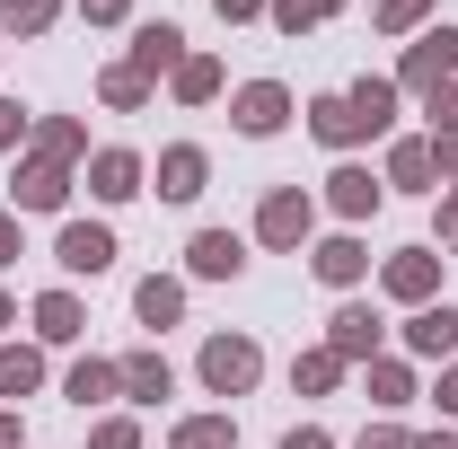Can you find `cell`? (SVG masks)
Here are the masks:
<instances>
[{"label": "cell", "mask_w": 458, "mask_h": 449, "mask_svg": "<svg viewBox=\"0 0 458 449\" xmlns=\"http://www.w3.org/2000/svg\"><path fill=\"white\" fill-rule=\"evenodd\" d=\"M344 106L361 114V132H388V123H397V80H352Z\"/></svg>", "instance_id": "16"}, {"label": "cell", "mask_w": 458, "mask_h": 449, "mask_svg": "<svg viewBox=\"0 0 458 449\" xmlns=\"http://www.w3.org/2000/svg\"><path fill=\"white\" fill-rule=\"evenodd\" d=\"M203 176H212V159H203L194 141L159 150V194H168V203H194V194H203Z\"/></svg>", "instance_id": "12"}, {"label": "cell", "mask_w": 458, "mask_h": 449, "mask_svg": "<svg viewBox=\"0 0 458 449\" xmlns=\"http://www.w3.org/2000/svg\"><path fill=\"white\" fill-rule=\"evenodd\" d=\"M291 379H300L309 396H327V388L344 379V352H300V361H291Z\"/></svg>", "instance_id": "26"}, {"label": "cell", "mask_w": 458, "mask_h": 449, "mask_svg": "<svg viewBox=\"0 0 458 449\" xmlns=\"http://www.w3.org/2000/svg\"><path fill=\"white\" fill-rule=\"evenodd\" d=\"M80 326H89V318H80L71 291H45V300H36V335H45V343H71Z\"/></svg>", "instance_id": "20"}, {"label": "cell", "mask_w": 458, "mask_h": 449, "mask_svg": "<svg viewBox=\"0 0 458 449\" xmlns=\"http://www.w3.org/2000/svg\"><path fill=\"white\" fill-rule=\"evenodd\" d=\"M256 370H265V352H256L247 335H212V343H203V388H212V396H247Z\"/></svg>", "instance_id": "2"}, {"label": "cell", "mask_w": 458, "mask_h": 449, "mask_svg": "<svg viewBox=\"0 0 458 449\" xmlns=\"http://www.w3.org/2000/svg\"><path fill=\"white\" fill-rule=\"evenodd\" d=\"M0 449H18V414L9 405H0Z\"/></svg>", "instance_id": "42"}, {"label": "cell", "mask_w": 458, "mask_h": 449, "mask_svg": "<svg viewBox=\"0 0 458 449\" xmlns=\"http://www.w3.org/2000/svg\"><path fill=\"white\" fill-rule=\"evenodd\" d=\"M176 97H185V106H203V97H221V62H212V54L176 62Z\"/></svg>", "instance_id": "24"}, {"label": "cell", "mask_w": 458, "mask_h": 449, "mask_svg": "<svg viewBox=\"0 0 458 449\" xmlns=\"http://www.w3.org/2000/svg\"><path fill=\"white\" fill-rule=\"evenodd\" d=\"M62 0H0V27H18V36H36V27H54Z\"/></svg>", "instance_id": "30"}, {"label": "cell", "mask_w": 458, "mask_h": 449, "mask_svg": "<svg viewBox=\"0 0 458 449\" xmlns=\"http://www.w3.org/2000/svg\"><path fill=\"white\" fill-rule=\"evenodd\" d=\"M423 9H432V0H379V27H388V36H405Z\"/></svg>", "instance_id": "32"}, {"label": "cell", "mask_w": 458, "mask_h": 449, "mask_svg": "<svg viewBox=\"0 0 458 449\" xmlns=\"http://www.w3.org/2000/svg\"><path fill=\"white\" fill-rule=\"evenodd\" d=\"M309 265H318V282H335V291H352V282L370 274V247H361V238H327V247H318Z\"/></svg>", "instance_id": "15"}, {"label": "cell", "mask_w": 458, "mask_h": 449, "mask_svg": "<svg viewBox=\"0 0 458 449\" xmlns=\"http://www.w3.org/2000/svg\"><path fill=\"white\" fill-rule=\"evenodd\" d=\"M432 176H458V132H450V141H432Z\"/></svg>", "instance_id": "37"}, {"label": "cell", "mask_w": 458, "mask_h": 449, "mask_svg": "<svg viewBox=\"0 0 458 449\" xmlns=\"http://www.w3.org/2000/svg\"><path fill=\"white\" fill-rule=\"evenodd\" d=\"M221 18H256V9H274V0H212Z\"/></svg>", "instance_id": "41"}, {"label": "cell", "mask_w": 458, "mask_h": 449, "mask_svg": "<svg viewBox=\"0 0 458 449\" xmlns=\"http://www.w3.org/2000/svg\"><path fill=\"white\" fill-rule=\"evenodd\" d=\"M176 62H185V36H176L168 18L132 36V71H141V80H159V71H176Z\"/></svg>", "instance_id": "14"}, {"label": "cell", "mask_w": 458, "mask_h": 449, "mask_svg": "<svg viewBox=\"0 0 458 449\" xmlns=\"http://www.w3.org/2000/svg\"><path fill=\"white\" fill-rule=\"evenodd\" d=\"M80 150H89L80 123H36V159H80Z\"/></svg>", "instance_id": "28"}, {"label": "cell", "mask_w": 458, "mask_h": 449, "mask_svg": "<svg viewBox=\"0 0 458 449\" xmlns=\"http://www.w3.org/2000/svg\"><path fill=\"white\" fill-rule=\"evenodd\" d=\"M185 265H194L203 282H238V265H247V238H238V229H203V238L185 247Z\"/></svg>", "instance_id": "8"}, {"label": "cell", "mask_w": 458, "mask_h": 449, "mask_svg": "<svg viewBox=\"0 0 458 449\" xmlns=\"http://www.w3.org/2000/svg\"><path fill=\"white\" fill-rule=\"evenodd\" d=\"M361 449H414V441H405V432H388V423H379V432H361Z\"/></svg>", "instance_id": "40"}, {"label": "cell", "mask_w": 458, "mask_h": 449, "mask_svg": "<svg viewBox=\"0 0 458 449\" xmlns=\"http://www.w3.org/2000/svg\"><path fill=\"white\" fill-rule=\"evenodd\" d=\"M9 194H18V212H62V194H71V168H62V159H27Z\"/></svg>", "instance_id": "9"}, {"label": "cell", "mask_w": 458, "mask_h": 449, "mask_svg": "<svg viewBox=\"0 0 458 449\" xmlns=\"http://www.w3.org/2000/svg\"><path fill=\"white\" fill-rule=\"evenodd\" d=\"M441 238H458V194H450V203H441Z\"/></svg>", "instance_id": "44"}, {"label": "cell", "mask_w": 458, "mask_h": 449, "mask_svg": "<svg viewBox=\"0 0 458 449\" xmlns=\"http://www.w3.org/2000/svg\"><path fill=\"white\" fill-rule=\"evenodd\" d=\"M54 265H62V274H106V265H114V229H98V221H62Z\"/></svg>", "instance_id": "3"}, {"label": "cell", "mask_w": 458, "mask_h": 449, "mask_svg": "<svg viewBox=\"0 0 458 449\" xmlns=\"http://www.w3.org/2000/svg\"><path fill=\"white\" fill-rule=\"evenodd\" d=\"M9 318H18V309H9V291H0V326H9Z\"/></svg>", "instance_id": "46"}, {"label": "cell", "mask_w": 458, "mask_h": 449, "mask_svg": "<svg viewBox=\"0 0 458 449\" xmlns=\"http://www.w3.org/2000/svg\"><path fill=\"white\" fill-rule=\"evenodd\" d=\"M309 132H318L327 150H352V141H370V132H361V114L344 106V97H318V106H309Z\"/></svg>", "instance_id": "18"}, {"label": "cell", "mask_w": 458, "mask_h": 449, "mask_svg": "<svg viewBox=\"0 0 458 449\" xmlns=\"http://www.w3.org/2000/svg\"><path fill=\"white\" fill-rule=\"evenodd\" d=\"M309 221H318V212H309V194H300V185H283V194H265L256 238H265V247H300V238H309Z\"/></svg>", "instance_id": "5"}, {"label": "cell", "mask_w": 458, "mask_h": 449, "mask_svg": "<svg viewBox=\"0 0 458 449\" xmlns=\"http://www.w3.org/2000/svg\"><path fill=\"white\" fill-rule=\"evenodd\" d=\"M36 379H45V352L36 343H9L0 352V396H36Z\"/></svg>", "instance_id": "22"}, {"label": "cell", "mask_w": 458, "mask_h": 449, "mask_svg": "<svg viewBox=\"0 0 458 449\" xmlns=\"http://www.w3.org/2000/svg\"><path fill=\"white\" fill-rule=\"evenodd\" d=\"M441 405H450V414H458V370H441Z\"/></svg>", "instance_id": "43"}, {"label": "cell", "mask_w": 458, "mask_h": 449, "mask_svg": "<svg viewBox=\"0 0 458 449\" xmlns=\"http://www.w3.org/2000/svg\"><path fill=\"white\" fill-rule=\"evenodd\" d=\"M327 203H335L344 221H370V212H379V176L370 168H335L327 176Z\"/></svg>", "instance_id": "13"}, {"label": "cell", "mask_w": 458, "mask_h": 449, "mask_svg": "<svg viewBox=\"0 0 458 449\" xmlns=\"http://www.w3.org/2000/svg\"><path fill=\"white\" fill-rule=\"evenodd\" d=\"M327 352H344V361H379V318L352 300V309H335V326H327Z\"/></svg>", "instance_id": "10"}, {"label": "cell", "mask_w": 458, "mask_h": 449, "mask_svg": "<svg viewBox=\"0 0 458 449\" xmlns=\"http://www.w3.org/2000/svg\"><path fill=\"white\" fill-rule=\"evenodd\" d=\"M450 132H458V80L432 97V141H450Z\"/></svg>", "instance_id": "34"}, {"label": "cell", "mask_w": 458, "mask_h": 449, "mask_svg": "<svg viewBox=\"0 0 458 449\" xmlns=\"http://www.w3.org/2000/svg\"><path fill=\"white\" fill-rule=\"evenodd\" d=\"M370 405H414V370L405 361H370Z\"/></svg>", "instance_id": "25"}, {"label": "cell", "mask_w": 458, "mask_h": 449, "mask_svg": "<svg viewBox=\"0 0 458 449\" xmlns=\"http://www.w3.org/2000/svg\"><path fill=\"white\" fill-rule=\"evenodd\" d=\"M114 388H123V370H114V361H80V370H71V405H106Z\"/></svg>", "instance_id": "23"}, {"label": "cell", "mask_w": 458, "mask_h": 449, "mask_svg": "<svg viewBox=\"0 0 458 449\" xmlns=\"http://www.w3.org/2000/svg\"><path fill=\"white\" fill-rule=\"evenodd\" d=\"M141 97H150V80H141V71H132V62H123V71H106V106H141Z\"/></svg>", "instance_id": "31"}, {"label": "cell", "mask_w": 458, "mask_h": 449, "mask_svg": "<svg viewBox=\"0 0 458 449\" xmlns=\"http://www.w3.org/2000/svg\"><path fill=\"white\" fill-rule=\"evenodd\" d=\"M414 449H458V432H432V441H414Z\"/></svg>", "instance_id": "45"}, {"label": "cell", "mask_w": 458, "mask_h": 449, "mask_svg": "<svg viewBox=\"0 0 458 449\" xmlns=\"http://www.w3.org/2000/svg\"><path fill=\"white\" fill-rule=\"evenodd\" d=\"M229 114H238V132H256V141H265V132H283V123H291V89H283V80H247Z\"/></svg>", "instance_id": "4"}, {"label": "cell", "mask_w": 458, "mask_h": 449, "mask_svg": "<svg viewBox=\"0 0 458 449\" xmlns=\"http://www.w3.org/2000/svg\"><path fill=\"white\" fill-rule=\"evenodd\" d=\"M89 194H98V203H132V194H141V159H132V150H98V159H89Z\"/></svg>", "instance_id": "11"}, {"label": "cell", "mask_w": 458, "mask_h": 449, "mask_svg": "<svg viewBox=\"0 0 458 449\" xmlns=\"http://www.w3.org/2000/svg\"><path fill=\"white\" fill-rule=\"evenodd\" d=\"M168 449H238V423H229V414H185Z\"/></svg>", "instance_id": "21"}, {"label": "cell", "mask_w": 458, "mask_h": 449, "mask_svg": "<svg viewBox=\"0 0 458 449\" xmlns=\"http://www.w3.org/2000/svg\"><path fill=\"white\" fill-rule=\"evenodd\" d=\"M405 352H423V361H450V352H458V309H450V300H432V309L405 318Z\"/></svg>", "instance_id": "7"}, {"label": "cell", "mask_w": 458, "mask_h": 449, "mask_svg": "<svg viewBox=\"0 0 458 449\" xmlns=\"http://www.w3.org/2000/svg\"><path fill=\"white\" fill-rule=\"evenodd\" d=\"M344 0H274V27L283 36H300V27H318V18H335Z\"/></svg>", "instance_id": "29"}, {"label": "cell", "mask_w": 458, "mask_h": 449, "mask_svg": "<svg viewBox=\"0 0 458 449\" xmlns=\"http://www.w3.org/2000/svg\"><path fill=\"white\" fill-rule=\"evenodd\" d=\"M18 141H27V106H9V97H0V150H18Z\"/></svg>", "instance_id": "35"}, {"label": "cell", "mask_w": 458, "mask_h": 449, "mask_svg": "<svg viewBox=\"0 0 458 449\" xmlns=\"http://www.w3.org/2000/svg\"><path fill=\"white\" fill-rule=\"evenodd\" d=\"M114 370H123V396H132V405H159V396L176 388V379H168V361H159V352H123Z\"/></svg>", "instance_id": "17"}, {"label": "cell", "mask_w": 458, "mask_h": 449, "mask_svg": "<svg viewBox=\"0 0 458 449\" xmlns=\"http://www.w3.org/2000/svg\"><path fill=\"white\" fill-rule=\"evenodd\" d=\"M0 265H18V212H0Z\"/></svg>", "instance_id": "38"}, {"label": "cell", "mask_w": 458, "mask_h": 449, "mask_svg": "<svg viewBox=\"0 0 458 449\" xmlns=\"http://www.w3.org/2000/svg\"><path fill=\"white\" fill-rule=\"evenodd\" d=\"M458 80V27H432L414 54H405V71H397V89H414V97H441Z\"/></svg>", "instance_id": "1"}, {"label": "cell", "mask_w": 458, "mask_h": 449, "mask_svg": "<svg viewBox=\"0 0 458 449\" xmlns=\"http://www.w3.org/2000/svg\"><path fill=\"white\" fill-rule=\"evenodd\" d=\"M283 449H335V441H327V432H318V423H300V432H291Z\"/></svg>", "instance_id": "39"}, {"label": "cell", "mask_w": 458, "mask_h": 449, "mask_svg": "<svg viewBox=\"0 0 458 449\" xmlns=\"http://www.w3.org/2000/svg\"><path fill=\"white\" fill-rule=\"evenodd\" d=\"M80 18H89V27H114V18H123V0H80Z\"/></svg>", "instance_id": "36"}, {"label": "cell", "mask_w": 458, "mask_h": 449, "mask_svg": "<svg viewBox=\"0 0 458 449\" xmlns=\"http://www.w3.org/2000/svg\"><path fill=\"white\" fill-rule=\"evenodd\" d=\"M388 185H432V141H397V159H388Z\"/></svg>", "instance_id": "27"}, {"label": "cell", "mask_w": 458, "mask_h": 449, "mask_svg": "<svg viewBox=\"0 0 458 449\" xmlns=\"http://www.w3.org/2000/svg\"><path fill=\"white\" fill-rule=\"evenodd\" d=\"M89 449H141V423L114 414V423H98V441H89Z\"/></svg>", "instance_id": "33"}, {"label": "cell", "mask_w": 458, "mask_h": 449, "mask_svg": "<svg viewBox=\"0 0 458 449\" xmlns=\"http://www.w3.org/2000/svg\"><path fill=\"white\" fill-rule=\"evenodd\" d=\"M388 291H397V300H414V309H432V300H441V256H432V247L388 256Z\"/></svg>", "instance_id": "6"}, {"label": "cell", "mask_w": 458, "mask_h": 449, "mask_svg": "<svg viewBox=\"0 0 458 449\" xmlns=\"http://www.w3.org/2000/svg\"><path fill=\"white\" fill-rule=\"evenodd\" d=\"M132 309H141V326H176V318H185V291H176L168 274H150L132 291Z\"/></svg>", "instance_id": "19"}]
</instances>
